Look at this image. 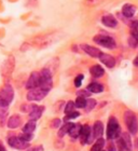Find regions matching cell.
Wrapping results in <instances>:
<instances>
[{
    "instance_id": "1",
    "label": "cell",
    "mask_w": 138,
    "mask_h": 151,
    "mask_svg": "<svg viewBox=\"0 0 138 151\" xmlns=\"http://www.w3.org/2000/svg\"><path fill=\"white\" fill-rule=\"evenodd\" d=\"M14 67H15V58H14V56L10 55L3 62L2 67H1V75H2L3 80H4L6 83H8L10 81L11 77H12V73L14 71Z\"/></svg>"
},
{
    "instance_id": "2",
    "label": "cell",
    "mask_w": 138,
    "mask_h": 151,
    "mask_svg": "<svg viewBox=\"0 0 138 151\" xmlns=\"http://www.w3.org/2000/svg\"><path fill=\"white\" fill-rule=\"evenodd\" d=\"M53 73H51L47 68H42L40 71V82H39V88L47 92H50L53 88Z\"/></svg>"
},
{
    "instance_id": "3",
    "label": "cell",
    "mask_w": 138,
    "mask_h": 151,
    "mask_svg": "<svg viewBox=\"0 0 138 151\" xmlns=\"http://www.w3.org/2000/svg\"><path fill=\"white\" fill-rule=\"evenodd\" d=\"M124 122H125L126 127L129 131V133L135 135L138 132V121L135 113L131 110L125 111L124 112Z\"/></svg>"
},
{
    "instance_id": "4",
    "label": "cell",
    "mask_w": 138,
    "mask_h": 151,
    "mask_svg": "<svg viewBox=\"0 0 138 151\" xmlns=\"http://www.w3.org/2000/svg\"><path fill=\"white\" fill-rule=\"evenodd\" d=\"M121 133V129H120L119 122L116 118L111 116L108 121V126H107V138L109 139H114L118 138Z\"/></svg>"
},
{
    "instance_id": "5",
    "label": "cell",
    "mask_w": 138,
    "mask_h": 151,
    "mask_svg": "<svg viewBox=\"0 0 138 151\" xmlns=\"http://www.w3.org/2000/svg\"><path fill=\"white\" fill-rule=\"evenodd\" d=\"M95 43L99 44L101 47H107V49H114L116 47V43L114 39L111 38L110 36H106V35H97L93 38Z\"/></svg>"
},
{
    "instance_id": "6",
    "label": "cell",
    "mask_w": 138,
    "mask_h": 151,
    "mask_svg": "<svg viewBox=\"0 0 138 151\" xmlns=\"http://www.w3.org/2000/svg\"><path fill=\"white\" fill-rule=\"evenodd\" d=\"M14 98V90L10 84L6 83V85L0 90V101L10 105Z\"/></svg>"
},
{
    "instance_id": "7",
    "label": "cell",
    "mask_w": 138,
    "mask_h": 151,
    "mask_svg": "<svg viewBox=\"0 0 138 151\" xmlns=\"http://www.w3.org/2000/svg\"><path fill=\"white\" fill-rule=\"evenodd\" d=\"M49 92L44 91L40 88H32V90H28V93H27V99L29 101H42L45 96L47 95Z\"/></svg>"
},
{
    "instance_id": "8",
    "label": "cell",
    "mask_w": 138,
    "mask_h": 151,
    "mask_svg": "<svg viewBox=\"0 0 138 151\" xmlns=\"http://www.w3.org/2000/svg\"><path fill=\"white\" fill-rule=\"evenodd\" d=\"M79 138H80V142H81L82 145L90 144V142L94 139V137H93V134H92V129H91V127H90V125H88V124L82 125L81 132H80V136H79Z\"/></svg>"
},
{
    "instance_id": "9",
    "label": "cell",
    "mask_w": 138,
    "mask_h": 151,
    "mask_svg": "<svg viewBox=\"0 0 138 151\" xmlns=\"http://www.w3.org/2000/svg\"><path fill=\"white\" fill-rule=\"evenodd\" d=\"M8 144L12 148L17 149V150H24V149H27L29 147L28 142L22 140L17 136H10V137H8Z\"/></svg>"
},
{
    "instance_id": "10",
    "label": "cell",
    "mask_w": 138,
    "mask_h": 151,
    "mask_svg": "<svg viewBox=\"0 0 138 151\" xmlns=\"http://www.w3.org/2000/svg\"><path fill=\"white\" fill-rule=\"evenodd\" d=\"M39 82H40V73L38 71H32L29 76L28 80L26 82L25 88L27 90H32L34 88H39Z\"/></svg>"
},
{
    "instance_id": "11",
    "label": "cell",
    "mask_w": 138,
    "mask_h": 151,
    "mask_svg": "<svg viewBox=\"0 0 138 151\" xmlns=\"http://www.w3.org/2000/svg\"><path fill=\"white\" fill-rule=\"evenodd\" d=\"M80 49L83 50V52H85L88 55H90L91 57H95V58H96V57H99V55L101 54L99 49H97V47H92V45H88V44H81V45H80Z\"/></svg>"
},
{
    "instance_id": "12",
    "label": "cell",
    "mask_w": 138,
    "mask_h": 151,
    "mask_svg": "<svg viewBox=\"0 0 138 151\" xmlns=\"http://www.w3.org/2000/svg\"><path fill=\"white\" fill-rule=\"evenodd\" d=\"M98 58H99V60H101V63H103L105 66L108 67V68H113V67L116 66V58L113 56H111V55H109V54L101 53Z\"/></svg>"
},
{
    "instance_id": "13",
    "label": "cell",
    "mask_w": 138,
    "mask_h": 151,
    "mask_svg": "<svg viewBox=\"0 0 138 151\" xmlns=\"http://www.w3.org/2000/svg\"><path fill=\"white\" fill-rule=\"evenodd\" d=\"M101 23L109 28H116L118 26V21L112 14H106L101 17Z\"/></svg>"
},
{
    "instance_id": "14",
    "label": "cell",
    "mask_w": 138,
    "mask_h": 151,
    "mask_svg": "<svg viewBox=\"0 0 138 151\" xmlns=\"http://www.w3.org/2000/svg\"><path fill=\"white\" fill-rule=\"evenodd\" d=\"M136 13V6L131 4V3H126L122 6V14L127 19H131L135 15Z\"/></svg>"
},
{
    "instance_id": "15",
    "label": "cell",
    "mask_w": 138,
    "mask_h": 151,
    "mask_svg": "<svg viewBox=\"0 0 138 151\" xmlns=\"http://www.w3.org/2000/svg\"><path fill=\"white\" fill-rule=\"evenodd\" d=\"M104 133V125L101 121H96L94 123V126H93V129H92V134H93V137L94 139L101 138V135Z\"/></svg>"
},
{
    "instance_id": "16",
    "label": "cell",
    "mask_w": 138,
    "mask_h": 151,
    "mask_svg": "<svg viewBox=\"0 0 138 151\" xmlns=\"http://www.w3.org/2000/svg\"><path fill=\"white\" fill-rule=\"evenodd\" d=\"M21 123H22V119H21V116H17V114H13L9 118L8 120V127L9 129H17L19 125H21Z\"/></svg>"
},
{
    "instance_id": "17",
    "label": "cell",
    "mask_w": 138,
    "mask_h": 151,
    "mask_svg": "<svg viewBox=\"0 0 138 151\" xmlns=\"http://www.w3.org/2000/svg\"><path fill=\"white\" fill-rule=\"evenodd\" d=\"M44 109H45L44 106H36L34 108V110L32 112H29V119L32 120V121H37L38 119H40Z\"/></svg>"
},
{
    "instance_id": "18",
    "label": "cell",
    "mask_w": 138,
    "mask_h": 151,
    "mask_svg": "<svg viewBox=\"0 0 138 151\" xmlns=\"http://www.w3.org/2000/svg\"><path fill=\"white\" fill-rule=\"evenodd\" d=\"M90 73H91V75L94 78H101V77L104 76V73H105V69H104L101 65H94V66H92L90 68Z\"/></svg>"
},
{
    "instance_id": "19",
    "label": "cell",
    "mask_w": 138,
    "mask_h": 151,
    "mask_svg": "<svg viewBox=\"0 0 138 151\" xmlns=\"http://www.w3.org/2000/svg\"><path fill=\"white\" fill-rule=\"evenodd\" d=\"M81 127H82L81 124H77V123L72 124V126L70 127V129H69V132H68L69 136L72 137V138H78L79 136H80Z\"/></svg>"
},
{
    "instance_id": "20",
    "label": "cell",
    "mask_w": 138,
    "mask_h": 151,
    "mask_svg": "<svg viewBox=\"0 0 138 151\" xmlns=\"http://www.w3.org/2000/svg\"><path fill=\"white\" fill-rule=\"evenodd\" d=\"M88 91H90L91 93H101L104 91V86L101 83H97V82H92L88 85Z\"/></svg>"
},
{
    "instance_id": "21",
    "label": "cell",
    "mask_w": 138,
    "mask_h": 151,
    "mask_svg": "<svg viewBox=\"0 0 138 151\" xmlns=\"http://www.w3.org/2000/svg\"><path fill=\"white\" fill-rule=\"evenodd\" d=\"M36 121H28V122L26 123L25 125L23 126V133H28V134H32L34 132V129H36Z\"/></svg>"
},
{
    "instance_id": "22",
    "label": "cell",
    "mask_w": 138,
    "mask_h": 151,
    "mask_svg": "<svg viewBox=\"0 0 138 151\" xmlns=\"http://www.w3.org/2000/svg\"><path fill=\"white\" fill-rule=\"evenodd\" d=\"M58 64H60L58 63V58L55 57V58H53V60H51L49 62V64L45 66V68H47L52 73H54L57 70V68H58Z\"/></svg>"
},
{
    "instance_id": "23",
    "label": "cell",
    "mask_w": 138,
    "mask_h": 151,
    "mask_svg": "<svg viewBox=\"0 0 138 151\" xmlns=\"http://www.w3.org/2000/svg\"><path fill=\"white\" fill-rule=\"evenodd\" d=\"M72 124H73V123H68V122H67L66 124H64V125L60 127V131H58V133H57V136H58L60 138H63L64 136H65V134H67V133L69 132V129H70V127L72 126Z\"/></svg>"
},
{
    "instance_id": "24",
    "label": "cell",
    "mask_w": 138,
    "mask_h": 151,
    "mask_svg": "<svg viewBox=\"0 0 138 151\" xmlns=\"http://www.w3.org/2000/svg\"><path fill=\"white\" fill-rule=\"evenodd\" d=\"M104 145H105V140H104V138L101 137V138H98L96 140V142L93 145V147H92L90 151H101L104 148Z\"/></svg>"
},
{
    "instance_id": "25",
    "label": "cell",
    "mask_w": 138,
    "mask_h": 151,
    "mask_svg": "<svg viewBox=\"0 0 138 151\" xmlns=\"http://www.w3.org/2000/svg\"><path fill=\"white\" fill-rule=\"evenodd\" d=\"M96 104H97V101L93 99V98H88V101H86V105H85V112H90L91 110H93L95 107H96Z\"/></svg>"
},
{
    "instance_id": "26",
    "label": "cell",
    "mask_w": 138,
    "mask_h": 151,
    "mask_svg": "<svg viewBox=\"0 0 138 151\" xmlns=\"http://www.w3.org/2000/svg\"><path fill=\"white\" fill-rule=\"evenodd\" d=\"M131 36L138 40V21L131 23Z\"/></svg>"
},
{
    "instance_id": "27",
    "label": "cell",
    "mask_w": 138,
    "mask_h": 151,
    "mask_svg": "<svg viewBox=\"0 0 138 151\" xmlns=\"http://www.w3.org/2000/svg\"><path fill=\"white\" fill-rule=\"evenodd\" d=\"M122 139L123 142H125L126 147L129 151L132 150V140H131V137H129V133H123L122 134Z\"/></svg>"
},
{
    "instance_id": "28",
    "label": "cell",
    "mask_w": 138,
    "mask_h": 151,
    "mask_svg": "<svg viewBox=\"0 0 138 151\" xmlns=\"http://www.w3.org/2000/svg\"><path fill=\"white\" fill-rule=\"evenodd\" d=\"M37 105H34V104H24L21 106V111L24 113H29V112H32V110H34V108L36 107Z\"/></svg>"
},
{
    "instance_id": "29",
    "label": "cell",
    "mask_w": 138,
    "mask_h": 151,
    "mask_svg": "<svg viewBox=\"0 0 138 151\" xmlns=\"http://www.w3.org/2000/svg\"><path fill=\"white\" fill-rule=\"evenodd\" d=\"M116 147H118V150L119 151H129L126 147L125 142H123L122 137H118V140H116Z\"/></svg>"
},
{
    "instance_id": "30",
    "label": "cell",
    "mask_w": 138,
    "mask_h": 151,
    "mask_svg": "<svg viewBox=\"0 0 138 151\" xmlns=\"http://www.w3.org/2000/svg\"><path fill=\"white\" fill-rule=\"evenodd\" d=\"M85 105H86V98H83V97H80L78 96L77 99L75 101V106L78 108H84Z\"/></svg>"
},
{
    "instance_id": "31",
    "label": "cell",
    "mask_w": 138,
    "mask_h": 151,
    "mask_svg": "<svg viewBox=\"0 0 138 151\" xmlns=\"http://www.w3.org/2000/svg\"><path fill=\"white\" fill-rule=\"evenodd\" d=\"M79 116H80V112L73 110V111H71L70 113H68V114H66V116L64 118V121H65V122H68L69 120L75 119V118H78Z\"/></svg>"
},
{
    "instance_id": "32",
    "label": "cell",
    "mask_w": 138,
    "mask_h": 151,
    "mask_svg": "<svg viewBox=\"0 0 138 151\" xmlns=\"http://www.w3.org/2000/svg\"><path fill=\"white\" fill-rule=\"evenodd\" d=\"M75 107V101H69L68 103L66 104V106H65V113H66V114L70 113L71 111H73Z\"/></svg>"
},
{
    "instance_id": "33",
    "label": "cell",
    "mask_w": 138,
    "mask_h": 151,
    "mask_svg": "<svg viewBox=\"0 0 138 151\" xmlns=\"http://www.w3.org/2000/svg\"><path fill=\"white\" fill-rule=\"evenodd\" d=\"M77 96H80V97H83V98L90 97L91 96V92L88 91V90H79L77 92Z\"/></svg>"
},
{
    "instance_id": "34",
    "label": "cell",
    "mask_w": 138,
    "mask_h": 151,
    "mask_svg": "<svg viewBox=\"0 0 138 151\" xmlns=\"http://www.w3.org/2000/svg\"><path fill=\"white\" fill-rule=\"evenodd\" d=\"M105 0H86L85 1V4L88 6H98V4H101V3H103Z\"/></svg>"
},
{
    "instance_id": "35",
    "label": "cell",
    "mask_w": 138,
    "mask_h": 151,
    "mask_svg": "<svg viewBox=\"0 0 138 151\" xmlns=\"http://www.w3.org/2000/svg\"><path fill=\"white\" fill-rule=\"evenodd\" d=\"M19 137L22 139V140H24V142H29L32 139V134H28V133H22Z\"/></svg>"
},
{
    "instance_id": "36",
    "label": "cell",
    "mask_w": 138,
    "mask_h": 151,
    "mask_svg": "<svg viewBox=\"0 0 138 151\" xmlns=\"http://www.w3.org/2000/svg\"><path fill=\"white\" fill-rule=\"evenodd\" d=\"M83 75H78L75 78V88H80L82 84V81H83Z\"/></svg>"
},
{
    "instance_id": "37",
    "label": "cell",
    "mask_w": 138,
    "mask_h": 151,
    "mask_svg": "<svg viewBox=\"0 0 138 151\" xmlns=\"http://www.w3.org/2000/svg\"><path fill=\"white\" fill-rule=\"evenodd\" d=\"M129 44L131 47H136L138 45V40L136 39V38L131 36V37L129 38Z\"/></svg>"
},
{
    "instance_id": "38",
    "label": "cell",
    "mask_w": 138,
    "mask_h": 151,
    "mask_svg": "<svg viewBox=\"0 0 138 151\" xmlns=\"http://www.w3.org/2000/svg\"><path fill=\"white\" fill-rule=\"evenodd\" d=\"M60 123H62V120L60 119H54V120H52V122H51V126H52L53 129H58L60 126Z\"/></svg>"
},
{
    "instance_id": "39",
    "label": "cell",
    "mask_w": 138,
    "mask_h": 151,
    "mask_svg": "<svg viewBox=\"0 0 138 151\" xmlns=\"http://www.w3.org/2000/svg\"><path fill=\"white\" fill-rule=\"evenodd\" d=\"M26 151H43V147L42 146H34L32 148L27 149Z\"/></svg>"
},
{
    "instance_id": "40",
    "label": "cell",
    "mask_w": 138,
    "mask_h": 151,
    "mask_svg": "<svg viewBox=\"0 0 138 151\" xmlns=\"http://www.w3.org/2000/svg\"><path fill=\"white\" fill-rule=\"evenodd\" d=\"M108 151H116V145H114L113 142H110L109 144H108Z\"/></svg>"
},
{
    "instance_id": "41",
    "label": "cell",
    "mask_w": 138,
    "mask_h": 151,
    "mask_svg": "<svg viewBox=\"0 0 138 151\" xmlns=\"http://www.w3.org/2000/svg\"><path fill=\"white\" fill-rule=\"evenodd\" d=\"M71 49H72V51H73L75 53H78V51H79V49H80V47H78L77 44H73Z\"/></svg>"
},
{
    "instance_id": "42",
    "label": "cell",
    "mask_w": 138,
    "mask_h": 151,
    "mask_svg": "<svg viewBox=\"0 0 138 151\" xmlns=\"http://www.w3.org/2000/svg\"><path fill=\"white\" fill-rule=\"evenodd\" d=\"M0 151H6V148L3 147V145L1 144V142H0Z\"/></svg>"
},
{
    "instance_id": "43",
    "label": "cell",
    "mask_w": 138,
    "mask_h": 151,
    "mask_svg": "<svg viewBox=\"0 0 138 151\" xmlns=\"http://www.w3.org/2000/svg\"><path fill=\"white\" fill-rule=\"evenodd\" d=\"M134 65H135V66H138V56L136 57L135 60H134Z\"/></svg>"
},
{
    "instance_id": "44",
    "label": "cell",
    "mask_w": 138,
    "mask_h": 151,
    "mask_svg": "<svg viewBox=\"0 0 138 151\" xmlns=\"http://www.w3.org/2000/svg\"><path fill=\"white\" fill-rule=\"evenodd\" d=\"M101 151H103V150H101Z\"/></svg>"
}]
</instances>
